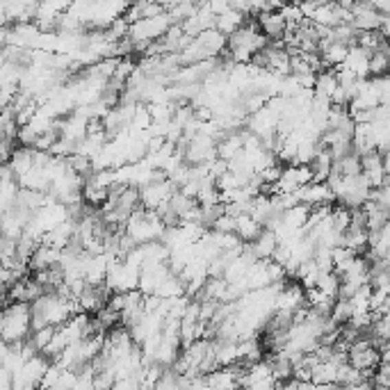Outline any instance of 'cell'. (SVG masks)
Returning a JSON list of instances; mask_svg holds the SVG:
<instances>
[{"instance_id":"cell-1","label":"cell","mask_w":390,"mask_h":390,"mask_svg":"<svg viewBox=\"0 0 390 390\" xmlns=\"http://www.w3.org/2000/svg\"><path fill=\"white\" fill-rule=\"evenodd\" d=\"M76 301L69 299L58 290H48L30 303V320H32V331L37 329H58L71 317L78 315Z\"/></svg>"},{"instance_id":"cell-2","label":"cell","mask_w":390,"mask_h":390,"mask_svg":"<svg viewBox=\"0 0 390 390\" xmlns=\"http://www.w3.org/2000/svg\"><path fill=\"white\" fill-rule=\"evenodd\" d=\"M269 44L262 37L256 19H246L242 27H238L231 37H226V51L224 55L233 65H251L253 58Z\"/></svg>"},{"instance_id":"cell-3","label":"cell","mask_w":390,"mask_h":390,"mask_svg":"<svg viewBox=\"0 0 390 390\" xmlns=\"http://www.w3.org/2000/svg\"><path fill=\"white\" fill-rule=\"evenodd\" d=\"M32 333L30 303L10 301L0 308V340L5 345H23Z\"/></svg>"},{"instance_id":"cell-4","label":"cell","mask_w":390,"mask_h":390,"mask_svg":"<svg viewBox=\"0 0 390 390\" xmlns=\"http://www.w3.org/2000/svg\"><path fill=\"white\" fill-rule=\"evenodd\" d=\"M172 25H174L172 16H169L167 12H162V14H158V16L139 19V21H135V23H130L128 25V37H126V39L130 41L133 51L144 53L148 46L165 37V32Z\"/></svg>"},{"instance_id":"cell-5","label":"cell","mask_w":390,"mask_h":390,"mask_svg":"<svg viewBox=\"0 0 390 390\" xmlns=\"http://www.w3.org/2000/svg\"><path fill=\"white\" fill-rule=\"evenodd\" d=\"M165 233V224L160 222V217L151 210L137 208L128 217V222L124 224V236L130 240L135 246L158 242Z\"/></svg>"},{"instance_id":"cell-6","label":"cell","mask_w":390,"mask_h":390,"mask_svg":"<svg viewBox=\"0 0 390 390\" xmlns=\"http://www.w3.org/2000/svg\"><path fill=\"white\" fill-rule=\"evenodd\" d=\"M139 283V267L130 265L126 260H117L112 258L108 265V274H105L103 286L108 288L110 295H126L137 290Z\"/></svg>"},{"instance_id":"cell-7","label":"cell","mask_w":390,"mask_h":390,"mask_svg":"<svg viewBox=\"0 0 390 390\" xmlns=\"http://www.w3.org/2000/svg\"><path fill=\"white\" fill-rule=\"evenodd\" d=\"M137 192H139V208L151 210V212H160L162 208H167L169 205V198H172V194L176 192V187L165 179V181L148 183V185L139 187Z\"/></svg>"},{"instance_id":"cell-8","label":"cell","mask_w":390,"mask_h":390,"mask_svg":"<svg viewBox=\"0 0 390 390\" xmlns=\"http://www.w3.org/2000/svg\"><path fill=\"white\" fill-rule=\"evenodd\" d=\"M297 203L306 205V208H320V205H331L333 203V196H331V190L326 183H308V185L299 187L295 192Z\"/></svg>"},{"instance_id":"cell-9","label":"cell","mask_w":390,"mask_h":390,"mask_svg":"<svg viewBox=\"0 0 390 390\" xmlns=\"http://www.w3.org/2000/svg\"><path fill=\"white\" fill-rule=\"evenodd\" d=\"M367 60H370V53H365L360 46H349L347 48V55H345V62H343V71H347V73L356 76V78H367Z\"/></svg>"},{"instance_id":"cell-10","label":"cell","mask_w":390,"mask_h":390,"mask_svg":"<svg viewBox=\"0 0 390 390\" xmlns=\"http://www.w3.org/2000/svg\"><path fill=\"white\" fill-rule=\"evenodd\" d=\"M7 167H10V172L14 174V179L19 183L34 167V151L32 148H23V146L14 148L10 160H7Z\"/></svg>"},{"instance_id":"cell-11","label":"cell","mask_w":390,"mask_h":390,"mask_svg":"<svg viewBox=\"0 0 390 390\" xmlns=\"http://www.w3.org/2000/svg\"><path fill=\"white\" fill-rule=\"evenodd\" d=\"M276 246H279V242H276V236H274V233L262 229L260 236L253 240V242L246 244V251H249L256 260H272Z\"/></svg>"},{"instance_id":"cell-12","label":"cell","mask_w":390,"mask_h":390,"mask_svg":"<svg viewBox=\"0 0 390 390\" xmlns=\"http://www.w3.org/2000/svg\"><path fill=\"white\" fill-rule=\"evenodd\" d=\"M236 219V238L240 240V242L242 244H249V242H253V240H256L260 233H262V226L258 224V222H253V219L246 215H238V217H233Z\"/></svg>"},{"instance_id":"cell-13","label":"cell","mask_w":390,"mask_h":390,"mask_svg":"<svg viewBox=\"0 0 390 390\" xmlns=\"http://www.w3.org/2000/svg\"><path fill=\"white\" fill-rule=\"evenodd\" d=\"M244 16L242 14H238V12H233L231 7L226 10L224 14H219V16L215 19V30L219 34H224V37H231L233 32L238 30V27H242L244 25Z\"/></svg>"},{"instance_id":"cell-14","label":"cell","mask_w":390,"mask_h":390,"mask_svg":"<svg viewBox=\"0 0 390 390\" xmlns=\"http://www.w3.org/2000/svg\"><path fill=\"white\" fill-rule=\"evenodd\" d=\"M390 60H388V46L379 48V51L370 53V60H367V78H381L388 73Z\"/></svg>"},{"instance_id":"cell-15","label":"cell","mask_w":390,"mask_h":390,"mask_svg":"<svg viewBox=\"0 0 390 390\" xmlns=\"http://www.w3.org/2000/svg\"><path fill=\"white\" fill-rule=\"evenodd\" d=\"M333 176H358L360 174V158L356 153H347L340 160H333Z\"/></svg>"},{"instance_id":"cell-16","label":"cell","mask_w":390,"mask_h":390,"mask_svg":"<svg viewBox=\"0 0 390 390\" xmlns=\"http://www.w3.org/2000/svg\"><path fill=\"white\" fill-rule=\"evenodd\" d=\"M315 288L320 290L322 295H326L329 299L336 301L338 299V288H340V279L336 272H320L315 281Z\"/></svg>"},{"instance_id":"cell-17","label":"cell","mask_w":390,"mask_h":390,"mask_svg":"<svg viewBox=\"0 0 390 390\" xmlns=\"http://www.w3.org/2000/svg\"><path fill=\"white\" fill-rule=\"evenodd\" d=\"M0 390H12V374L0 367Z\"/></svg>"},{"instance_id":"cell-18","label":"cell","mask_w":390,"mask_h":390,"mask_svg":"<svg viewBox=\"0 0 390 390\" xmlns=\"http://www.w3.org/2000/svg\"><path fill=\"white\" fill-rule=\"evenodd\" d=\"M7 12H5V3H0V27H7Z\"/></svg>"}]
</instances>
